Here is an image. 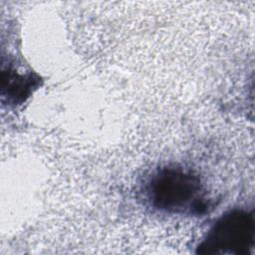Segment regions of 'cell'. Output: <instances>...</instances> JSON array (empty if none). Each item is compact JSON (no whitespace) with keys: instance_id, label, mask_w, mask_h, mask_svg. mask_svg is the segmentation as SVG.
<instances>
[{"instance_id":"obj_2","label":"cell","mask_w":255,"mask_h":255,"mask_svg":"<svg viewBox=\"0 0 255 255\" xmlns=\"http://www.w3.org/2000/svg\"><path fill=\"white\" fill-rule=\"evenodd\" d=\"M255 244L252 210L233 208L222 214L196 247V254L250 255Z\"/></svg>"},{"instance_id":"obj_3","label":"cell","mask_w":255,"mask_h":255,"mask_svg":"<svg viewBox=\"0 0 255 255\" xmlns=\"http://www.w3.org/2000/svg\"><path fill=\"white\" fill-rule=\"evenodd\" d=\"M2 81L3 83L7 82V84L2 85V89L3 91L7 90L8 103L15 105L23 103L40 86V78L37 75L33 73L21 75L10 69L7 79L3 78Z\"/></svg>"},{"instance_id":"obj_1","label":"cell","mask_w":255,"mask_h":255,"mask_svg":"<svg viewBox=\"0 0 255 255\" xmlns=\"http://www.w3.org/2000/svg\"><path fill=\"white\" fill-rule=\"evenodd\" d=\"M144 189L151 206L165 213L199 215L210 207L200 176L180 165L156 169Z\"/></svg>"}]
</instances>
